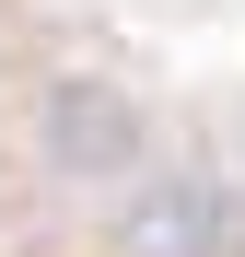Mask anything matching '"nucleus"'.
<instances>
[{
	"label": "nucleus",
	"instance_id": "7ed1b4c3",
	"mask_svg": "<svg viewBox=\"0 0 245 257\" xmlns=\"http://www.w3.org/2000/svg\"><path fill=\"white\" fill-rule=\"evenodd\" d=\"M12 94H24V59H12V12H0V128H12Z\"/></svg>",
	"mask_w": 245,
	"mask_h": 257
},
{
	"label": "nucleus",
	"instance_id": "f257e3e1",
	"mask_svg": "<svg viewBox=\"0 0 245 257\" xmlns=\"http://www.w3.org/2000/svg\"><path fill=\"white\" fill-rule=\"evenodd\" d=\"M0 152H12V176H24L35 199H59V210L94 222L105 199H129L152 164L175 152V128H163V105H152L140 70L70 47V59H35V70H24Z\"/></svg>",
	"mask_w": 245,
	"mask_h": 257
},
{
	"label": "nucleus",
	"instance_id": "f03ea898",
	"mask_svg": "<svg viewBox=\"0 0 245 257\" xmlns=\"http://www.w3.org/2000/svg\"><path fill=\"white\" fill-rule=\"evenodd\" d=\"M94 257H245V176L222 152H163L129 199L82 222Z\"/></svg>",
	"mask_w": 245,
	"mask_h": 257
}]
</instances>
